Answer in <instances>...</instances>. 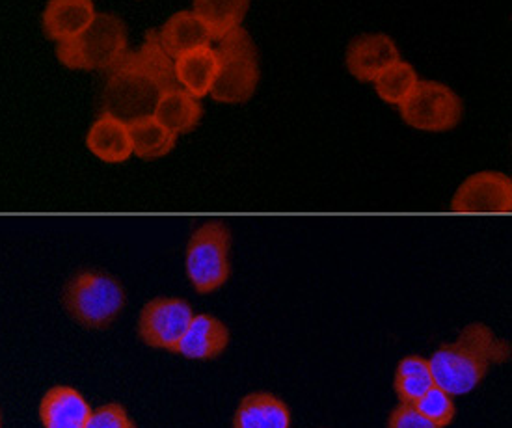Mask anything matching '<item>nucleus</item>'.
<instances>
[{
    "label": "nucleus",
    "mask_w": 512,
    "mask_h": 428,
    "mask_svg": "<svg viewBox=\"0 0 512 428\" xmlns=\"http://www.w3.org/2000/svg\"><path fill=\"white\" fill-rule=\"evenodd\" d=\"M233 428H291V412L270 393H250L237 406Z\"/></svg>",
    "instance_id": "nucleus-17"
},
{
    "label": "nucleus",
    "mask_w": 512,
    "mask_h": 428,
    "mask_svg": "<svg viewBox=\"0 0 512 428\" xmlns=\"http://www.w3.org/2000/svg\"><path fill=\"white\" fill-rule=\"evenodd\" d=\"M451 211L462 214H509L512 211V181L501 172L473 174L457 188Z\"/></svg>",
    "instance_id": "nucleus-9"
},
{
    "label": "nucleus",
    "mask_w": 512,
    "mask_h": 428,
    "mask_svg": "<svg viewBox=\"0 0 512 428\" xmlns=\"http://www.w3.org/2000/svg\"><path fill=\"white\" fill-rule=\"evenodd\" d=\"M418 81L416 69L408 62L399 60L378 75L375 79V90L384 103L401 105Z\"/></svg>",
    "instance_id": "nucleus-21"
},
{
    "label": "nucleus",
    "mask_w": 512,
    "mask_h": 428,
    "mask_svg": "<svg viewBox=\"0 0 512 428\" xmlns=\"http://www.w3.org/2000/svg\"><path fill=\"white\" fill-rule=\"evenodd\" d=\"M176 81L194 99L211 94L218 75V58L211 45H203L194 51L181 54L174 60Z\"/></svg>",
    "instance_id": "nucleus-15"
},
{
    "label": "nucleus",
    "mask_w": 512,
    "mask_h": 428,
    "mask_svg": "<svg viewBox=\"0 0 512 428\" xmlns=\"http://www.w3.org/2000/svg\"><path fill=\"white\" fill-rule=\"evenodd\" d=\"M84 428H136L133 419L120 404H105L92 410Z\"/></svg>",
    "instance_id": "nucleus-23"
},
{
    "label": "nucleus",
    "mask_w": 512,
    "mask_h": 428,
    "mask_svg": "<svg viewBox=\"0 0 512 428\" xmlns=\"http://www.w3.org/2000/svg\"><path fill=\"white\" fill-rule=\"evenodd\" d=\"M176 86L174 60L164 53L159 34L149 30L142 47L110 69L103 107L123 121L151 116L161 95Z\"/></svg>",
    "instance_id": "nucleus-1"
},
{
    "label": "nucleus",
    "mask_w": 512,
    "mask_h": 428,
    "mask_svg": "<svg viewBox=\"0 0 512 428\" xmlns=\"http://www.w3.org/2000/svg\"><path fill=\"white\" fill-rule=\"evenodd\" d=\"M434 386L432 378H421V376H397L393 388L399 397L401 404L412 406L414 402L419 401L429 389Z\"/></svg>",
    "instance_id": "nucleus-24"
},
{
    "label": "nucleus",
    "mask_w": 512,
    "mask_h": 428,
    "mask_svg": "<svg viewBox=\"0 0 512 428\" xmlns=\"http://www.w3.org/2000/svg\"><path fill=\"white\" fill-rule=\"evenodd\" d=\"M509 360L511 345L485 322H472L455 343L438 348L429 363L434 384L451 397H459L477 388L492 367Z\"/></svg>",
    "instance_id": "nucleus-2"
},
{
    "label": "nucleus",
    "mask_w": 512,
    "mask_h": 428,
    "mask_svg": "<svg viewBox=\"0 0 512 428\" xmlns=\"http://www.w3.org/2000/svg\"><path fill=\"white\" fill-rule=\"evenodd\" d=\"M157 34L164 53L172 60L213 41L209 28L205 27V23L194 12H179L172 15Z\"/></svg>",
    "instance_id": "nucleus-16"
},
{
    "label": "nucleus",
    "mask_w": 512,
    "mask_h": 428,
    "mask_svg": "<svg viewBox=\"0 0 512 428\" xmlns=\"http://www.w3.org/2000/svg\"><path fill=\"white\" fill-rule=\"evenodd\" d=\"M194 311L181 298H153L140 311L138 335L151 348L176 352Z\"/></svg>",
    "instance_id": "nucleus-8"
},
{
    "label": "nucleus",
    "mask_w": 512,
    "mask_h": 428,
    "mask_svg": "<svg viewBox=\"0 0 512 428\" xmlns=\"http://www.w3.org/2000/svg\"><path fill=\"white\" fill-rule=\"evenodd\" d=\"M90 414L88 401L69 386H54L40 402L41 425L45 428H84Z\"/></svg>",
    "instance_id": "nucleus-13"
},
{
    "label": "nucleus",
    "mask_w": 512,
    "mask_h": 428,
    "mask_svg": "<svg viewBox=\"0 0 512 428\" xmlns=\"http://www.w3.org/2000/svg\"><path fill=\"white\" fill-rule=\"evenodd\" d=\"M399 110L405 123L425 133H447L462 120L459 95L436 81H418Z\"/></svg>",
    "instance_id": "nucleus-7"
},
{
    "label": "nucleus",
    "mask_w": 512,
    "mask_h": 428,
    "mask_svg": "<svg viewBox=\"0 0 512 428\" xmlns=\"http://www.w3.org/2000/svg\"><path fill=\"white\" fill-rule=\"evenodd\" d=\"M230 345V330L213 315H194L176 354L189 360H215Z\"/></svg>",
    "instance_id": "nucleus-11"
},
{
    "label": "nucleus",
    "mask_w": 512,
    "mask_h": 428,
    "mask_svg": "<svg viewBox=\"0 0 512 428\" xmlns=\"http://www.w3.org/2000/svg\"><path fill=\"white\" fill-rule=\"evenodd\" d=\"M86 148L90 149L99 161L107 164L129 161L133 155V146L127 121L103 112L86 134Z\"/></svg>",
    "instance_id": "nucleus-14"
},
{
    "label": "nucleus",
    "mask_w": 512,
    "mask_h": 428,
    "mask_svg": "<svg viewBox=\"0 0 512 428\" xmlns=\"http://www.w3.org/2000/svg\"><path fill=\"white\" fill-rule=\"evenodd\" d=\"M218 75L211 97L222 105H243L250 101L259 82L256 43L244 28H235L218 40L215 49Z\"/></svg>",
    "instance_id": "nucleus-3"
},
{
    "label": "nucleus",
    "mask_w": 512,
    "mask_h": 428,
    "mask_svg": "<svg viewBox=\"0 0 512 428\" xmlns=\"http://www.w3.org/2000/svg\"><path fill=\"white\" fill-rule=\"evenodd\" d=\"M412 408L421 417H425L427 421L442 428L451 425V421L457 414V408H455V402L451 399V395L445 393L444 389L438 388L436 384L419 401L414 402Z\"/></svg>",
    "instance_id": "nucleus-22"
},
{
    "label": "nucleus",
    "mask_w": 512,
    "mask_h": 428,
    "mask_svg": "<svg viewBox=\"0 0 512 428\" xmlns=\"http://www.w3.org/2000/svg\"><path fill=\"white\" fill-rule=\"evenodd\" d=\"M231 233L222 222H207L196 229L187 244L185 268L190 285L209 295L230 280Z\"/></svg>",
    "instance_id": "nucleus-6"
},
{
    "label": "nucleus",
    "mask_w": 512,
    "mask_h": 428,
    "mask_svg": "<svg viewBox=\"0 0 512 428\" xmlns=\"http://www.w3.org/2000/svg\"><path fill=\"white\" fill-rule=\"evenodd\" d=\"M127 28L116 15H95L79 36L58 43L56 56L62 66L77 71L112 69L127 51Z\"/></svg>",
    "instance_id": "nucleus-4"
},
{
    "label": "nucleus",
    "mask_w": 512,
    "mask_h": 428,
    "mask_svg": "<svg viewBox=\"0 0 512 428\" xmlns=\"http://www.w3.org/2000/svg\"><path fill=\"white\" fill-rule=\"evenodd\" d=\"M92 0H49L43 12V32L47 38L62 43L79 36L95 19Z\"/></svg>",
    "instance_id": "nucleus-12"
},
{
    "label": "nucleus",
    "mask_w": 512,
    "mask_h": 428,
    "mask_svg": "<svg viewBox=\"0 0 512 428\" xmlns=\"http://www.w3.org/2000/svg\"><path fill=\"white\" fill-rule=\"evenodd\" d=\"M133 153L138 159L153 161L176 148L177 136L168 131L153 114L127 121Z\"/></svg>",
    "instance_id": "nucleus-19"
},
{
    "label": "nucleus",
    "mask_w": 512,
    "mask_h": 428,
    "mask_svg": "<svg viewBox=\"0 0 512 428\" xmlns=\"http://www.w3.org/2000/svg\"><path fill=\"white\" fill-rule=\"evenodd\" d=\"M64 306L69 317L90 330H103L118 319L125 306L122 283L97 270L75 274L66 285Z\"/></svg>",
    "instance_id": "nucleus-5"
},
{
    "label": "nucleus",
    "mask_w": 512,
    "mask_h": 428,
    "mask_svg": "<svg viewBox=\"0 0 512 428\" xmlns=\"http://www.w3.org/2000/svg\"><path fill=\"white\" fill-rule=\"evenodd\" d=\"M194 14L209 28L211 40H222L231 30L241 27L250 0H192Z\"/></svg>",
    "instance_id": "nucleus-20"
},
{
    "label": "nucleus",
    "mask_w": 512,
    "mask_h": 428,
    "mask_svg": "<svg viewBox=\"0 0 512 428\" xmlns=\"http://www.w3.org/2000/svg\"><path fill=\"white\" fill-rule=\"evenodd\" d=\"M388 428H442L427 421L408 404H399L388 419Z\"/></svg>",
    "instance_id": "nucleus-25"
},
{
    "label": "nucleus",
    "mask_w": 512,
    "mask_h": 428,
    "mask_svg": "<svg viewBox=\"0 0 512 428\" xmlns=\"http://www.w3.org/2000/svg\"><path fill=\"white\" fill-rule=\"evenodd\" d=\"M397 376H421L432 378L431 363L421 356H406L397 365Z\"/></svg>",
    "instance_id": "nucleus-26"
},
{
    "label": "nucleus",
    "mask_w": 512,
    "mask_h": 428,
    "mask_svg": "<svg viewBox=\"0 0 512 428\" xmlns=\"http://www.w3.org/2000/svg\"><path fill=\"white\" fill-rule=\"evenodd\" d=\"M401 60L395 41L386 34H364L352 41L347 51V67L352 77L362 82H375L382 71Z\"/></svg>",
    "instance_id": "nucleus-10"
},
{
    "label": "nucleus",
    "mask_w": 512,
    "mask_h": 428,
    "mask_svg": "<svg viewBox=\"0 0 512 428\" xmlns=\"http://www.w3.org/2000/svg\"><path fill=\"white\" fill-rule=\"evenodd\" d=\"M202 105L198 99L187 94L183 88H172L161 95L153 116L161 121L162 125L179 136L194 131L202 120Z\"/></svg>",
    "instance_id": "nucleus-18"
}]
</instances>
